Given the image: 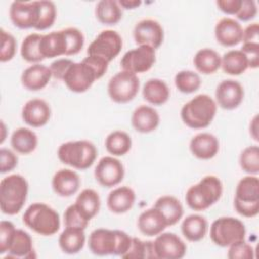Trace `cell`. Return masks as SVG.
I'll return each instance as SVG.
<instances>
[{
    "instance_id": "1",
    "label": "cell",
    "mask_w": 259,
    "mask_h": 259,
    "mask_svg": "<svg viewBox=\"0 0 259 259\" xmlns=\"http://www.w3.org/2000/svg\"><path fill=\"white\" fill-rule=\"evenodd\" d=\"M132 244V237L123 231L96 229L88 239L90 251L97 256L116 255L122 257Z\"/></svg>"
},
{
    "instance_id": "2",
    "label": "cell",
    "mask_w": 259,
    "mask_h": 259,
    "mask_svg": "<svg viewBox=\"0 0 259 259\" xmlns=\"http://www.w3.org/2000/svg\"><path fill=\"white\" fill-rule=\"evenodd\" d=\"M217 108V102L209 95L198 94L182 106L181 119L190 128H204L213 120Z\"/></svg>"
},
{
    "instance_id": "3",
    "label": "cell",
    "mask_w": 259,
    "mask_h": 259,
    "mask_svg": "<svg viewBox=\"0 0 259 259\" xmlns=\"http://www.w3.org/2000/svg\"><path fill=\"white\" fill-rule=\"evenodd\" d=\"M28 193L27 180L20 174L4 177L0 182V207L3 213L13 215L23 207Z\"/></svg>"
},
{
    "instance_id": "4",
    "label": "cell",
    "mask_w": 259,
    "mask_h": 259,
    "mask_svg": "<svg viewBox=\"0 0 259 259\" xmlns=\"http://www.w3.org/2000/svg\"><path fill=\"white\" fill-rule=\"evenodd\" d=\"M222 194L223 183L220 178L207 175L187 189L185 201L191 209L202 211L219 201Z\"/></svg>"
},
{
    "instance_id": "5",
    "label": "cell",
    "mask_w": 259,
    "mask_h": 259,
    "mask_svg": "<svg viewBox=\"0 0 259 259\" xmlns=\"http://www.w3.org/2000/svg\"><path fill=\"white\" fill-rule=\"evenodd\" d=\"M26 227L41 236H52L60 229V215L53 207L42 202L30 204L23 213Z\"/></svg>"
},
{
    "instance_id": "6",
    "label": "cell",
    "mask_w": 259,
    "mask_h": 259,
    "mask_svg": "<svg viewBox=\"0 0 259 259\" xmlns=\"http://www.w3.org/2000/svg\"><path fill=\"white\" fill-rule=\"evenodd\" d=\"M59 160L78 170H86L93 165L97 157V149L93 143L80 140L62 144L58 149Z\"/></svg>"
},
{
    "instance_id": "7",
    "label": "cell",
    "mask_w": 259,
    "mask_h": 259,
    "mask_svg": "<svg viewBox=\"0 0 259 259\" xmlns=\"http://www.w3.org/2000/svg\"><path fill=\"white\" fill-rule=\"evenodd\" d=\"M234 206L238 213L254 218L259 212V179L255 175L243 177L237 184Z\"/></svg>"
},
{
    "instance_id": "8",
    "label": "cell",
    "mask_w": 259,
    "mask_h": 259,
    "mask_svg": "<svg viewBox=\"0 0 259 259\" xmlns=\"http://www.w3.org/2000/svg\"><path fill=\"white\" fill-rule=\"evenodd\" d=\"M212 243L220 247L231 245L245 240L246 228L242 221L233 217H222L212 222L209 232Z\"/></svg>"
},
{
    "instance_id": "9",
    "label": "cell",
    "mask_w": 259,
    "mask_h": 259,
    "mask_svg": "<svg viewBox=\"0 0 259 259\" xmlns=\"http://www.w3.org/2000/svg\"><path fill=\"white\" fill-rule=\"evenodd\" d=\"M140 80L134 73L120 71L110 78L107 85V92L110 99L116 103H127L138 94Z\"/></svg>"
},
{
    "instance_id": "10",
    "label": "cell",
    "mask_w": 259,
    "mask_h": 259,
    "mask_svg": "<svg viewBox=\"0 0 259 259\" xmlns=\"http://www.w3.org/2000/svg\"><path fill=\"white\" fill-rule=\"evenodd\" d=\"M122 48V38L118 32L111 29L102 30L89 45L88 56H96L108 63L118 56Z\"/></svg>"
},
{
    "instance_id": "11",
    "label": "cell",
    "mask_w": 259,
    "mask_h": 259,
    "mask_svg": "<svg viewBox=\"0 0 259 259\" xmlns=\"http://www.w3.org/2000/svg\"><path fill=\"white\" fill-rule=\"evenodd\" d=\"M96 80L98 79L95 71L84 61L73 62L63 78L68 89L76 93L87 91Z\"/></svg>"
},
{
    "instance_id": "12",
    "label": "cell",
    "mask_w": 259,
    "mask_h": 259,
    "mask_svg": "<svg viewBox=\"0 0 259 259\" xmlns=\"http://www.w3.org/2000/svg\"><path fill=\"white\" fill-rule=\"evenodd\" d=\"M156 50L150 46H139L126 52L121 60L120 67L122 70L139 74L149 71L156 62Z\"/></svg>"
},
{
    "instance_id": "13",
    "label": "cell",
    "mask_w": 259,
    "mask_h": 259,
    "mask_svg": "<svg viewBox=\"0 0 259 259\" xmlns=\"http://www.w3.org/2000/svg\"><path fill=\"white\" fill-rule=\"evenodd\" d=\"M97 182L104 187H113L119 184L124 177V167L122 163L111 156L101 158L94 170Z\"/></svg>"
},
{
    "instance_id": "14",
    "label": "cell",
    "mask_w": 259,
    "mask_h": 259,
    "mask_svg": "<svg viewBox=\"0 0 259 259\" xmlns=\"http://www.w3.org/2000/svg\"><path fill=\"white\" fill-rule=\"evenodd\" d=\"M153 243L156 258L159 259L183 258L187 249L185 243L176 234L171 232H162Z\"/></svg>"
},
{
    "instance_id": "15",
    "label": "cell",
    "mask_w": 259,
    "mask_h": 259,
    "mask_svg": "<svg viewBox=\"0 0 259 259\" xmlns=\"http://www.w3.org/2000/svg\"><path fill=\"white\" fill-rule=\"evenodd\" d=\"M134 38L139 46H150L158 49L164 40L162 25L154 19H143L134 28Z\"/></svg>"
},
{
    "instance_id": "16",
    "label": "cell",
    "mask_w": 259,
    "mask_h": 259,
    "mask_svg": "<svg viewBox=\"0 0 259 259\" xmlns=\"http://www.w3.org/2000/svg\"><path fill=\"white\" fill-rule=\"evenodd\" d=\"M244 99V88L236 80H223L215 89L217 105L220 107L233 110L237 108Z\"/></svg>"
},
{
    "instance_id": "17",
    "label": "cell",
    "mask_w": 259,
    "mask_h": 259,
    "mask_svg": "<svg viewBox=\"0 0 259 259\" xmlns=\"http://www.w3.org/2000/svg\"><path fill=\"white\" fill-rule=\"evenodd\" d=\"M9 16L12 23L18 28H34L38 20L37 1L12 2L9 9Z\"/></svg>"
},
{
    "instance_id": "18",
    "label": "cell",
    "mask_w": 259,
    "mask_h": 259,
    "mask_svg": "<svg viewBox=\"0 0 259 259\" xmlns=\"http://www.w3.org/2000/svg\"><path fill=\"white\" fill-rule=\"evenodd\" d=\"M51 107L47 101L34 98L28 100L23 105L21 116L26 124L32 127H40L48 123L51 118Z\"/></svg>"
},
{
    "instance_id": "19",
    "label": "cell",
    "mask_w": 259,
    "mask_h": 259,
    "mask_svg": "<svg viewBox=\"0 0 259 259\" xmlns=\"http://www.w3.org/2000/svg\"><path fill=\"white\" fill-rule=\"evenodd\" d=\"M214 35L222 46L235 47L242 41L243 27L236 19L224 17L215 24Z\"/></svg>"
},
{
    "instance_id": "20",
    "label": "cell",
    "mask_w": 259,
    "mask_h": 259,
    "mask_svg": "<svg viewBox=\"0 0 259 259\" xmlns=\"http://www.w3.org/2000/svg\"><path fill=\"white\" fill-rule=\"evenodd\" d=\"M168 227L163 213L156 207L144 210L138 218V228L142 234L154 237L161 234Z\"/></svg>"
},
{
    "instance_id": "21",
    "label": "cell",
    "mask_w": 259,
    "mask_h": 259,
    "mask_svg": "<svg viewBox=\"0 0 259 259\" xmlns=\"http://www.w3.org/2000/svg\"><path fill=\"white\" fill-rule=\"evenodd\" d=\"M189 149L192 155L197 159L209 160L218 154L220 143L218 138L212 134L200 133L191 139Z\"/></svg>"
},
{
    "instance_id": "22",
    "label": "cell",
    "mask_w": 259,
    "mask_h": 259,
    "mask_svg": "<svg viewBox=\"0 0 259 259\" xmlns=\"http://www.w3.org/2000/svg\"><path fill=\"white\" fill-rule=\"evenodd\" d=\"M52 73L50 67L40 64H33L26 68L21 74V84L30 91L44 89L50 82Z\"/></svg>"
},
{
    "instance_id": "23",
    "label": "cell",
    "mask_w": 259,
    "mask_h": 259,
    "mask_svg": "<svg viewBox=\"0 0 259 259\" xmlns=\"http://www.w3.org/2000/svg\"><path fill=\"white\" fill-rule=\"evenodd\" d=\"M79 175L70 169H61L57 171L52 179V187L54 191L62 196L69 197L75 194L80 187Z\"/></svg>"
},
{
    "instance_id": "24",
    "label": "cell",
    "mask_w": 259,
    "mask_h": 259,
    "mask_svg": "<svg viewBox=\"0 0 259 259\" xmlns=\"http://www.w3.org/2000/svg\"><path fill=\"white\" fill-rule=\"evenodd\" d=\"M160 123L158 111L149 105L137 107L132 115V124L134 128L142 134H148L155 131Z\"/></svg>"
},
{
    "instance_id": "25",
    "label": "cell",
    "mask_w": 259,
    "mask_h": 259,
    "mask_svg": "<svg viewBox=\"0 0 259 259\" xmlns=\"http://www.w3.org/2000/svg\"><path fill=\"white\" fill-rule=\"evenodd\" d=\"M135 200L136 193L131 187L119 186L109 192L107 206L114 213H124L134 206Z\"/></svg>"
},
{
    "instance_id": "26",
    "label": "cell",
    "mask_w": 259,
    "mask_h": 259,
    "mask_svg": "<svg viewBox=\"0 0 259 259\" xmlns=\"http://www.w3.org/2000/svg\"><path fill=\"white\" fill-rule=\"evenodd\" d=\"M7 253L8 254L5 258L12 257L30 259L35 257L32 246V239L29 234H27L23 230L16 229L11 238Z\"/></svg>"
},
{
    "instance_id": "27",
    "label": "cell",
    "mask_w": 259,
    "mask_h": 259,
    "mask_svg": "<svg viewBox=\"0 0 259 259\" xmlns=\"http://www.w3.org/2000/svg\"><path fill=\"white\" fill-rule=\"evenodd\" d=\"M39 51L44 59L66 56V40L62 30L53 31L41 36Z\"/></svg>"
},
{
    "instance_id": "28",
    "label": "cell",
    "mask_w": 259,
    "mask_h": 259,
    "mask_svg": "<svg viewBox=\"0 0 259 259\" xmlns=\"http://www.w3.org/2000/svg\"><path fill=\"white\" fill-rule=\"evenodd\" d=\"M37 136L36 134L27 128V127H19L16 128L11 136L10 144L12 149L22 155H27L32 153L37 147Z\"/></svg>"
},
{
    "instance_id": "29",
    "label": "cell",
    "mask_w": 259,
    "mask_h": 259,
    "mask_svg": "<svg viewBox=\"0 0 259 259\" xmlns=\"http://www.w3.org/2000/svg\"><path fill=\"white\" fill-rule=\"evenodd\" d=\"M143 97L153 105H162L170 97V89L165 81L157 78L148 80L143 87Z\"/></svg>"
},
{
    "instance_id": "30",
    "label": "cell",
    "mask_w": 259,
    "mask_h": 259,
    "mask_svg": "<svg viewBox=\"0 0 259 259\" xmlns=\"http://www.w3.org/2000/svg\"><path fill=\"white\" fill-rule=\"evenodd\" d=\"M86 237L84 230L76 228H66L59 237V246L66 254H77L85 245Z\"/></svg>"
},
{
    "instance_id": "31",
    "label": "cell",
    "mask_w": 259,
    "mask_h": 259,
    "mask_svg": "<svg viewBox=\"0 0 259 259\" xmlns=\"http://www.w3.org/2000/svg\"><path fill=\"white\" fill-rule=\"evenodd\" d=\"M207 221L199 214H190L186 217L181 224L182 235L190 242L202 240L207 232Z\"/></svg>"
},
{
    "instance_id": "32",
    "label": "cell",
    "mask_w": 259,
    "mask_h": 259,
    "mask_svg": "<svg viewBox=\"0 0 259 259\" xmlns=\"http://www.w3.org/2000/svg\"><path fill=\"white\" fill-rule=\"evenodd\" d=\"M222 57L212 49L204 48L196 52L193 58V64L196 70L204 75L213 74L221 67Z\"/></svg>"
},
{
    "instance_id": "33",
    "label": "cell",
    "mask_w": 259,
    "mask_h": 259,
    "mask_svg": "<svg viewBox=\"0 0 259 259\" xmlns=\"http://www.w3.org/2000/svg\"><path fill=\"white\" fill-rule=\"evenodd\" d=\"M154 207L159 209L165 217L168 227L177 224L183 215V206L181 202L172 195H164L159 197Z\"/></svg>"
},
{
    "instance_id": "34",
    "label": "cell",
    "mask_w": 259,
    "mask_h": 259,
    "mask_svg": "<svg viewBox=\"0 0 259 259\" xmlns=\"http://www.w3.org/2000/svg\"><path fill=\"white\" fill-rule=\"evenodd\" d=\"M221 67L226 74L239 76L249 68V64L247 57L241 50H231L222 57Z\"/></svg>"
},
{
    "instance_id": "35",
    "label": "cell",
    "mask_w": 259,
    "mask_h": 259,
    "mask_svg": "<svg viewBox=\"0 0 259 259\" xmlns=\"http://www.w3.org/2000/svg\"><path fill=\"white\" fill-rule=\"evenodd\" d=\"M78 209L83 213L89 221L93 219L99 211L100 208V197L99 194L91 188L82 190L75 201Z\"/></svg>"
},
{
    "instance_id": "36",
    "label": "cell",
    "mask_w": 259,
    "mask_h": 259,
    "mask_svg": "<svg viewBox=\"0 0 259 259\" xmlns=\"http://www.w3.org/2000/svg\"><path fill=\"white\" fill-rule=\"evenodd\" d=\"M95 16L99 22L113 25L121 19L122 11L118 2L114 0H101L95 6Z\"/></svg>"
},
{
    "instance_id": "37",
    "label": "cell",
    "mask_w": 259,
    "mask_h": 259,
    "mask_svg": "<svg viewBox=\"0 0 259 259\" xmlns=\"http://www.w3.org/2000/svg\"><path fill=\"white\" fill-rule=\"evenodd\" d=\"M105 148L112 156H123L132 148V139L123 131H114L106 137Z\"/></svg>"
},
{
    "instance_id": "38",
    "label": "cell",
    "mask_w": 259,
    "mask_h": 259,
    "mask_svg": "<svg viewBox=\"0 0 259 259\" xmlns=\"http://www.w3.org/2000/svg\"><path fill=\"white\" fill-rule=\"evenodd\" d=\"M41 36L42 35L38 33H30L22 40L20 55L23 60L34 64H38L44 60V57L39 51V42Z\"/></svg>"
},
{
    "instance_id": "39",
    "label": "cell",
    "mask_w": 259,
    "mask_h": 259,
    "mask_svg": "<svg viewBox=\"0 0 259 259\" xmlns=\"http://www.w3.org/2000/svg\"><path fill=\"white\" fill-rule=\"evenodd\" d=\"M125 259H153L156 258L153 241H142L139 238L132 237V244L126 253L121 257Z\"/></svg>"
},
{
    "instance_id": "40",
    "label": "cell",
    "mask_w": 259,
    "mask_h": 259,
    "mask_svg": "<svg viewBox=\"0 0 259 259\" xmlns=\"http://www.w3.org/2000/svg\"><path fill=\"white\" fill-rule=\"evenodd\" d=\"M174 83L180 92L189 94L199 89L201 80L197 73L190 70H183L175 75Z\"/></svg>"
},
{
    "instance_id": "41",
    "label": "cell",
    "mask_w": 259,
    "mask_h": 259,
    "mask_svg": "<svg viewBox=\"0 0 259 259\" xmlns=\"http://www.w3.org/2000/svg\"><path fill=\"white\" fill-rule=\"evenodd\" d=\"M38 6V20L35 29L45 30L50 28L57 17V8L54 2L48 0L37 1Z\"/></svg>"
},
{
    "instance_id": "42",
    "label": "cell",
    "mask_w": 259,
    "mask_h": 259,
    "mask_svg": "<svg viewBox=\"0 0 259 259\" xmlns=\"http://www.w3.org/2000/svg\"><path fill=\"white\" fill-rule=\"evenodd\" d=\"M240 166L246 173L257 175L259 173V148L258 146H249L245 148L240 155Z\"/></svg>"
},
{
    "instance_id": "43",
    "label": "cell",
    "mask_w": 259,
    "mask_h": 259,
    "mask_svg": "<svg viewBox=\"0 0 259 259\" xmlns=\"http://www.w3.org/2000/svg\"><path fill=\"white\" fill-rule=\"evenodd\" d=\"M66 40V56L78 54L84 46V35L82 31L76 27H68L62 29Z\"/></svg>"
},
{
    "instance_id": "44",
    "label": "cell",
    "mask_w": 259,
    "mask_h": 259,
    "mask_svg": "<svg viewBox=\"0 0 259 259\" xmlns=\"http://www.w3.org/2000/svg\"><path fill=\"white\" fill-rule=\"evenodd\" d=\"M89 220L83 215L76 204L69 205L64 212V224L66 228H76L85 230L89 224Z\"/></svg>"
},
{
    "instance_id": "45",
    "label": "cell",
    "mask_w": 259,
    "mask_h": 259,
    "mask_svg": "<svg viewBox=\"0 0 259 259\" xmlns=\"http://www.w3.org/2000/svg\"><path fill=\"white\" fill-rule=\"evenodd\" d=\"M17 42L15 37L1 28V49H0V61L2 63L8 62L13 59L16 53Z\"/></svg>"
},
{
    "instance_id": "46",
    "label": "cell",
    "mask_w": 259,
    "mask_h": 259,
    "mask_svg": "<svg viewBox=\"0 0 259 259\" xmlns=\"http://www.w3.org/2000/svg\"><path fill=\"white\" fill-rule=\"evenodd\" d=\"M228 258L230 259H253L254 249L245 240L237 242L229 247Z\"/></svg>"
},
{
    "instance_id": "47",
    "label": "cell",
    "mask_w": 259,
    "mask_h": 259,
    "mask_svg": "<svg viewBox=\"0 0 259 259\" xmlns=\"http://www.w3.org/2000/svg\"><path fill=\"white\" fill-rule=\"evenodd\" d=\"M14 225L9 221H1L0 223V254H5L8 251V247L11 238L15 232Z\"/></svg>"
},
{
    "instance_id": "48",
    "label": "cell",
    "mask_w": 259,
    "mask_h": 259,
    "mask_svg": "<svg viewBox=\"0 0 259 259\" xmlns=\"http://www.w3.org/2000/svg\"><path fill=\"white\" fill-rule=\"evenodd\" d=\"M18 163V158L14 152L9 149L1 148L0 150V172L2 174L12 171Z\"/></svg>"
},
{
    "instance_id": "49",
    "label": "cell",
    "mask_w": 259,
    "mask_h": 259,
    "mask_svg": "<svg viewBox=\"0 0 259 259\" xmlns=\"http://www.w3.org/2000/svg\"><path fill=\"white\" fill-rule=\"evenodd\" d=\"M257 15V4L254 0H242L241 7L236 14L237 18L242 21L253 19Z\"/></svg>"
},
{
    "instance_id": "50",
    "label": "cell",
    "mask_w": 259,
    "mask_h": 259,
    "mask_svg": "<svg viewBox=\"0 0 259 259\" xmlns=\"http://www.w3.org/2000/svg\"><path fill=\"white\" fill-rule=\"evenodd\" d=\"M241 51L247 57L249 68H252V69L258 68V66H259V44H255V42L243 44Z\"/></svg>"
},
{
    "instance_id": "51",
    "label": "cell",
    "mask_w": 259,
    "mask_h": 259,
    "mask_svg": "<svg viewBox=\"0 0 259 259\" xmlns=\"http://www.w3.org/2000/svg\"><path fill=\"white\" fill-rule=\"evenodd\" d=\"M72 64L73 61L70 59H58L54 61L50 66L52 77L58 80H63L67 70Z\"/></svg>"
},
{
    "instance_id": "52",
    "label": "cell",
    "mask_w": 259,
    "mask_h": 259,
    "mask_svg": "<svg viewBox=\"0 0 259 259\" xmlns=\"http://www.w3.org/2000/svg\"><path fill=\"white\" fill-rule=\"evenodd\" d=\"M83 61L87 63L89 66H91V68L95 71L97 79H100L108 69L109 63L104 59L96 56H87L86 58L83 59Z\"/></svg>"
},
{
    "instance_id": "53",
    "label": "cell",
    "mask_w": 259,
    "mask_h": 259,
    "mask_svg": "<svg viewBox=\"0 0 259 259\" xmlns=\"http://www.w3.org/2000/svg\"><path fill=\"white\" fill-rule=\"evenodd\" d=\"M242 0H218L217 5L226 14L236 15L241 7Z\"/></svg>"
},
{
    "instance_id": "54",
    "label": "cell",
    "mask_w": 259,
    "mask_h": 259,
    "mask_svg": "<svg viewBox=\"0 0 259 259\" xmlns=\"http://www.w3.org/2000/svg\"><path fill=\"white\" fill-rule=\"evenodd\" d=\"M259 24L257 22L249 24L245 29H243V44L255 42L259 44Z\"/></svg>"
},
{
    "instance_id": "55",
    "label": "cell",
    "mask_w": 259,
    "mask_h": 259,
    "mask_svg": "<svg viewBox=\"0 0 259 259\" xmlns=\"http://www.w3.org/2000/svg\"><path fill=\"white\" fill-rule=\"evenodd\" d=\"M119 6L125 8V9H135L137 7H139L142 2L138 1V0H119L118 1Z\"/></svg>"
},
{
    "instance_id": "56",
    "label": "cell",
    "mask_w": 259,
    "mask_h": 259,
    "mask_svg": "<svg viewBox=\"0 0 259 259\" xmlns=\"http://www.w3.org/2000/svg\"><path fill=\"white\" fill-rule=\"evenodd\" d=\"M258 115H255L250 123V134L255 141H258Z\"/></svg>"
},
{
    "instance_id": "57",
    "label": "cell",
    "mask_w": 259,
    "mask_h": 259,
    "mask_svg": "<svg viewBox=\"0 0 259 259\" xmlns=\"http://www.w3.org/2000/svg\"><path fill=\"white\" fill-rule=\"evenodd\" d=\"M1 130H2V136H1V141H0V143L2 144V143L4 142V140H5V133H6L5 124H4L3 121H1Z\"/></svg>"
}]
</instances>
